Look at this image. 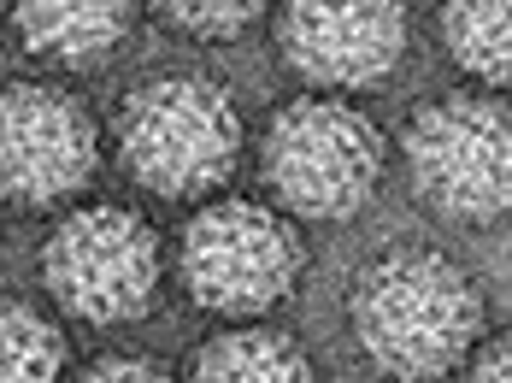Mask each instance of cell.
<instances>
[{
    "label": "cell",
    "instance_id": "cell-11",
    "mask_svg": "<svg viewBox=\"0 0 512 383\" xmlns=\"http://www.w3.org/2000/svg\"><path fill=\"white\" fill-rule=\"evenodd\" d=\"M436 42L483 95L512 77V0H436Z\"/></svg>",
    "mask_w": 512,
    "mask_h": 383
},
{
    "label": "cell",
    "instance_id": "cell-5",
    "mask_svg": "<svg viewBox=\"0 0 512 383\" xmlns=\"http://www.w3.org/2000/svg\"><path fill=\"white\" fill-rule=\"evenodd\" d=\"M36 272L59 319L71 325H142L165 295V236L130 201H71L53 219Z\"/></svg>",
    "mask_w": 512,
    "mask_h": 383
},
{
    "label": "cell",
    "instance_id": "cell-10",
    "mask_svg": "<svg viewBox=\"0 0 512 383\" xmlns=\"http://www.w3.org/2000/svg\"><path fill=\"white\" fill-rule=\"evenodd\" d=\"M183 383H318V360L295 330L248 319V325H218L189 366L177 372Z\"/></svg>",
    "mask_w": 512,
    "mask_h": 383
},
{
    "label": "cell",
    "instance_id": "cell-8",
    "mask_svg": "<svg viewBox=\"0 0 512 383\" xmlns=\"http://www.w3.org/2000/svg\"><path fill=\"white\" fill-rule=\"evenodd\" d=\"M277 65L307 95H377L412 54L407 0H271Z\"/></svg>",
    "mask_w": 512,
    "mask_h": 383
},
{
    "label": "cell",
    "instance_id": "cell-9",
    "mask_svg": "<svg viewBox=\"0 0 512 383\" xmlns=\"http://www.w3.org/2000/svg\"><path fill=\"white\" fill-rule=\"evenodd\" d=\"M6 24L36 65L83 77L118 59V48L136 36L142 0H6Z\"/></svg>",
    "mask_w": 512,
    "mask_h": 383
},
{
    "label": "cell",
    "instance_id": "cell-12",
    "mask_svg": "<svg viewBox=\"0 0 512 383\" xmlns=\"http://www.w3.org/2000/svg\"><path fill=\"white\" fill-rule=\"evenodd\" d=\"M71 348L53 313L24 295H0V383H65Z\"/></svg>",
    "mask_w": 512,
    "mask_h": 383
},
{
    "label": "cell",
    "instance_id": "cell-4",
    "mask_svg": "<svg viewBox=\"0 0 512 383\" xmlns=\"http://www.w3.org/2000/svg\"><path fill=\"white\" fill-rule=\"evenodd\" d=\"M254 160L277 213L295 224H354L389 177V142L354 101L295 95L271 107Z\"/></svg>",
    "mask_w": 512,
    "mask_h": 383
},
{
    "label": "cell",
    "instance_id": "cell-6",
    "mask_svg": "<svg viewBox=\"0 0 512 383\" xmlns=\"http://www.w3.org/2000/svg\"><path fill=\"white\" fill-rule=\"evenodd\" d=\"M401 165L430 219L454 230H483L512 201V118L501 95L448 89L401 118Z\"/></svg>",
    "mask_w": 512,
    "mask_h": 383
},
{
    "label": "cell",
    "instance_id": "cell-16",
    "mask_svg": "<svg viewBox=\"0 0 512 383\" xmlns=\"http://www.w3.org/2000/svg\"><path fill=\"white\" fill-rule=\"evenodd\" d=\"M0 12H6V0H0Z\"/></svg>",
    "mask_w": 512,
    "mask_h": 383
},
{
    "label": "cell",
    "instance_id": "cell-7",
    "mask_svg": "<svg viewBox=\"0 0 512 383\" xmlns=\"http://www.w3.org/2000/svg\"><path fill=\"white\" fill-rule=\"evenodd\" d=\"M106 165V130L95 107L59 77L0 83V207L18 219L65 213L95 189Z\"/></svg>",
    "mask_w": 512,
    "mask_h": 383
},
{
    "label": "cell",
    "instance_id": "cell-3",
    "mask_svg": "<svg viewBox=\"0 0 512 383\" xmlns=\"http://www.w3.org/2000/svg\"><path fill=\"white\" fill-rule=\"evenodd\" d=\"M307 236L289 213H277L265 195H206L183 219L165 272L189 307H201L218 325H248L283 313L307 283Z\"/></svg>",
    "mask_w": 512,
    "mask_h": 383
},
{
    "label": "cell",
    "instance_id": "cell-14",
    "mask_svg": "<svg viewBox=\"0 0 512 383\" xmlns=\"http://www.w3.org/2000/svg\"><path fill=\"white\" fill-rule=\"evenodd\" d=\"M65 383H183L159 354H142V348H106L89 366H77V378Z\"/></svg>",
    "mask_w": 512,
    "mask_h": 383
},
{
    "label": "cell",
    "instance_id": "cell-15",
    "mask_svg": "<svg viewBox=\"0 0 512 383\" xmlns=\"http://www.w3.org/2000/svg\"><path fill=\"white\" fill-rule=\"evenodd\" d=\"M454 378H460V383H512V348H507V336H483V342L471 348V360H465Z\"/></svg>",
    "mask_w": 512,
    "mask_h": 383
},
{
    "label": "cell",
    "instance_id": "cell-13",
    "mask_svg": "<svg viewBox=\"0 0 512 383\" xmlns=\"http://www.w3.org/2000/svg\"><path fill=\"white\" fill-rule=\"evenodd\" d=\"M142 12L154 18L165 36H177V42L218 48V42L248 36L259 18L271 12V0H142Z\"/></svg>",
    "mask_w": 512,
    "mask_h": 383
},
{
    "label": "cell",
    "instance_id": "cell-2",
    "mask_svg": "<svg viewBox=\"0 0 512 383\" xmlns=\"http://www.w3.org/2000/svg\"><path fill=\"white\" fill-rule=\"evenodd\" d=\"M118 171L154 201H206L224 195L248 154L242 95L195 65L136 77L101 124Z\"/></svg>",
    "mask_w": 512,
    "mask_h": 383
},
{
    "label": "cell",
    "instance_id": "cell-1",
    "mask_svg": "<svg viewBox=\"0 0 512 383\" xmlns=\"http://www.w3.org/2000/svg\"><path fill=\"white\" fill-rule=\"evenodd\" d=\"M342 319L359 360L389 383H448L489 336L483 283L436 242H389L348 277Z\"/></svg>",
    "mask_w": 512,
    "mask_h": 383
}]
</instances>
